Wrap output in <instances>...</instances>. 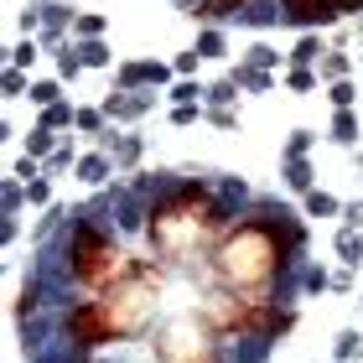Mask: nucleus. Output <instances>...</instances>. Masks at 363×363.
Listing matches in <instances>:
<instances>
[{"instance_id": "obj_1", "label": "nucleus", "mask_w": 363, "mask_h": 363, "mask_svg": "<svg viewBox=\"0 0 363 363\" xmlns=\"http://www.w3.org/2000/svg\"><path fill=\"white\" fill-rule=\"evenodd\" d=\"M301 255H306V223L296 213H286L280 203H270V197H259L213 244L208 270H213V286L275 296V280L286 270H296Z\"/></svg>"}, {"instance_id": "obj_2", "label": "nucleus", "mask_w": 363, "mask_h": 363, "mask_svg": "<svg viewBox=\"0 0 363 363\" xmlns=\"http://www.w3.org/2000/svg\"><path fill=\"white\" fill-rule=\"evenodd\" d=\"M234 197L218 192V182L208 177H182L172 187L151 192V208H145V239H151V255L167 259V265H197L203 255H213L228 228H234Z\"/></svg>"}, {"instance_id": "obj_3", "label": "nucleus", "mask_w": 363, "mask_h": 363, "mask_svg": "<svg viewBox=\"0 0 363 363\" xmlns=\"http://www.w3.org/2000/svg\"><path fill=\"white\" fill-rule=\"evenodd\" d=\"M135 265H140V255H125V244L114 239L109 223H99V218L73 208L68 228H62V270H68V280L78 291L104 296L114 286H125L135 275Z\"/></svg>"}, {"instance_id": "obj_4", "label": "nucleus", "mask_w": 363, "mask_h": 363, "mask_svg": "<svg viewBox=\"0 0 363 363\" xmlns=\"http://www.w3.org/2000/svg\"><path fill=\"white\" fill-rule=\"evenodd\" d=\"M197 311L208 317V327L223 342H255L259 353L275 337H286L296 327V306H286L280 296H255V291H228V286H208Z\"/></svg>"}, {"instance_id": "obj_5", "label": "nucleus", "mask_w": 363, "mask_h": 363, "mask_svg": "<svg viewBox=\"0 0 363 363\" xmlns=\"http://www.w3.org/2000/svg\"><path fill=\"white\" fill-rule=\"evenodd\" d=\"M161 286H167L161 265L140 255V265H135V275H130L125 286H114V291L99 296V306H104V327H109V342H130V337H145V333H151Z\"/></svg>"}, {"instance_id": "obj_6", "label": "nucleus", "mask_w": 363, "mask_h": 363, "mask_svg": "<svg viewBox=\"0 0 363 363\" xmlns=\"http://www.w3.org/2000/svg\"><path fill=\"white\" fill-rule=\"evenodd\" d=\"M228 348L203 311H177L151 333V363H223Z\"/></svg>"}, {"instance_id": "obj_7", "label": "nucleus", "mask_w": 363, "mask_h": 363, "mask_svg": "<svg viewBox=\"0 0 363 363\" xmlns=\"http://www.w3.org/2000/svg\"><path fill=\"white\" fill-rule=\"evenodd\" d=\"M255 0H187V11H192V21L197 26H213V21H239L244 11H250Z\"/></svg>"}, {"instance_id": "obj_8", "label": "nucleus", "mask_w": 363, "mask_h": 363, "mask_svg": "<svg viewBox=\"0 0 363 363\" xmlns=\"http://www.w3.org/2000/svg\"><path fill=\"white\" fill-rule=\"evenodd\" d=\"M145 109H151V94H120V89H114L109 104H104L109 120H140Z\"/></svg>"}, {"instance_id": "obj_9", "label": "nucleus", "mask_w": 363, "mask_h": 363, "mask_svg": "<svg viewBox=\"0 0 363 363\" xmlns=\"http://www.w3.org/2000/svg\"><path fill=\"white\" fill-rule=\"evenodd\" d=\"M114 172V156L109 151H89V156H78V182H104Z\"/></svg>"}, {"instance_id": "obj_10", "label": "nucleus", "mask_w": 363, "mask_h": 363, "mask_svg": "<svg viewBox=\"0 0 363 363\" xmlns=\"http://www.w3.org/2000/svg\"><path fill=\"white\" fill-rule=\"evenodd\" d=\"M239 94H244V89H239V78L228 73V78H218V84L208 89V109H234V104H239Z\"/></svg>"}, {"instance_id": "obj_11", "label": "nucleus", "mask_w": 363, "mask_h": 363, "mask_svg": "<svg viewBox=\"0 0 363 363\" xmlns=\"http://www.w3.org/2000/svg\"><path fill=\"white\" fill-rule=\"evenodd\" d=\"M109 156H114V167H120V172H130V167L140 161V140H135V135H120V140H109Z\"/></svg>"}, {"instance_id": "obj_12", "label": "nucleus", "mask_w": 363, "mask_h": 363, "mask_svg": "<svg viewBox=\"0 0 363 363\" xmlns=\"http://www.w3.org/2000/svg\"><path fill=\"white\" fill-rule=\"evenodd\" d=\"M37 125H42V130H52V135H57V130H68V125H78V109H68V104H47Z\"/></svg>"}, {"instance_id": "obj_13", "label": "nucleus", "mask_w": 363, "mask_h": 363, "mask_svg": "<svg viewBox=\"0 0 363 363\" xmlns=\"http://www.w3.org/2000/svg\"><path fill=\"white\" fill-rule=\"evenodd\" d=\"M286 187H291V192H311V161H306V156L286 161Z\"/></svg>"}, {"instance_id": "obj_14", "label": "nucleus", "mask_w": 363, "mask_h": 363, "mask_svg": "<svg viewBox=\"0 0 363 363\" xmlns=\"http://www.w3.org/2000/svg\"><path fill=\"white\" fill-rule=\"evenodd\" d=\"M317 57H322V37H301V42H296V52H291L286 62H291V68H311Z\"/></svg>"}, {"instance_id": "obj_15", "label": "nucleus", "mask_w": 363, "mask_h": 363, "mask_svg": "<svg viewBox=\"0 0 363 363\" xmlns=\"http://www.w3.org/2000/svg\"><path fill=\"white\" fill-rule=\"evenodd\" d=\"M306 213H311V218H333V213H342V208H337L333 192H317V187H311V192H306Z\"/></svg>"}, {"instance_id": "obj_16", "label": "nucleus", "mask_w": 363, "mask_h": 363, "mask_svg": "<svg viewBox=\"0 0 363 363\" xmlns=\"http://www.w3.org/2000/svg\"><path fill=\"white\" fill-rule=\"evenodd\" d=\"M57 94H62V78H42V84H31V104L37 109H47V104H57Z\"/></svg>"}, {"instance_id": "obj_17", "label": "nucleus", "mask_w": 363, "mask_h": 363, "mask_svg": "<svg viewBox=\"0 0 363 363\" xmlns=\"http://www.w3.org/2000/svg\"><path fill=\"white\" fill-rule=\"evenodd\" d=\"M234 78H239V89H250V94H265V89H270V73H265V68H250V62L234 68Z\"/></svg>"}, {"instance_id": "obj_18", "label": "nucleus", "mask_w": 363, "mask_h": 363, "mask_svg": "<svg viewBox=\"0 0 363 363\" xmlns=\"http://www.w3.org/2000/svg\"><path fill=\"white\" fill-rule=\"evenodd\" d=\"M192 52H203V57H223V31L218 26H203L197 31V47Z\"/></svg>"}, {"instance_id": "obj_19", "label": "nucleus", "mask_w": 363, "mask_h": 363, "mask_svg": "<svg viewBox=\"0 0 363 363\" xmlns=\"http://www.w3.org/2000/svg\"><path fill=\"white\" fill-rule=\"evenodd\" d=\"M52 140H57V135H52V130H42V125H37V130H31V135H26V156H31V161H42V156H52Z\"/></svg>"}, {"instance_id": "obj_20", "label": "nucleus", "mask_w": 363, "mask_h": 363, "mask_svg": "<svg viewBox=\"0 0 363 363\" xmlns=\"http://www.w3.org/2000/svg\"><path fill=\"white\" fill-rule=\"evenodd\" d=\"M78 57H84V68H109V52H104V42H99V37L78 42Z\"/></svg>"}, {"instance_id": "obj_21", "label": "nucleus", "mask_w": 363, "mask_h": 363, "mask_svg": "<svg viewBox=\"0 0 363 363\" xmlns=\"http://www.w3.org/2000/svg\"><path fill=\"white\" fill-rule=\"evenodd\" d=\"M333 140H342V145H353V140H358V120H353V109H337V120H333Z\"/></svg>"}, {"instance_id": "obj_22", "label": "nucleus", "mask_w": 363, "mask_h": 363, "mask_svg": "<svg viewBox=\"0 0 363 363\" xmlns=\"http://www.w3.org/2000/svg\"><path fill=\"white\" fill-rule=\"evenodd\" d=\"M73 31H78V42H89V37H104V16H94V11L73 16Z\"/></svg>"}, {"instance_id": "obj_23", "label": "nucleus", "mask_w": 363, "mask_h": 363, "mask_svg": "<svg viewBox=\"0 0 363 363\" xmlns=\"http://www.w3.org/2000/svg\"><path fill=\"white\" fill-rule=\"evenodd\" d=\"M348 68H353V62H348V52H327V57H322V78H327V84L348 78Z\"/></svg>"}, {"instance_id": "obj_24", "label": "nucleus", "mask_w": 363, "mask_h": 363, "mask_svg": "<svg viewBox=\"0 0 363 363\" xmlns=\"http://www.w3.org/2000/svg\"><path fill=\"white\" fill-rule=\"evenodd\" d=\"M342 363H353L358 353H363V333H353V327H348V333H337V348H333Z\"/></svg>"}, {"instance_id": "obj_25", "label": "nucleus", "mask_w": 363, "mask_h": 363, "mask_svg": "<svg viewBox=\"0 0 363 363\" xmlns=\"http://www.w3.org/2000/svg\"><path fill=\"white\" fill-rule=\"evenodd\" d=\"M244 62H250V68H265V73H270L275 62H280V52H275V47H265V42H255L250 52H244Z\"/></svg>"}, {"instance_id": "obj_26", "label": "nucleus", "mask_w": 363, "mask_h": 363, "mask_svg": "<svg viewBox=\"0 0 363 363\" xmlns=\"http://www.w3.org/2000/svg\"><path fill=\"white\" fill-rule=\"evenodd\" d=\"M311 145H317V135H311V130H291V140H286V161H296V156H306Z\"/></svg>"}, {"instance_id": "obj_27", "label": "nucleus", "mask_w": 363, "mask_h": 363, "mask_svg": "<svg viewBox=\"0 0 363 363\" xmlns=\"http://www.w3.org/2000/svg\"><path fill=\"white\" fill-rule=\"evenodd\" d=\"M327 99H333V109H353V84H348V78H337V84H327Z\"/></svg>"}, {"instance_id": "obj_28", "label": "nucleus", "mask_w": 363, "mask_h": 363, "mask_svg": "<svg viewBox=\"0 0 363 363\" xmlns=\"http://www.w3.org/2000/svg\"><path fill=\"white\" fill-rule=\"evenodd\" d=\"M172 99H177V104H197V99H208V94H203V84H197V78H182V84L172 89Z\"/></svg>"}, {"instance_id": "obj_29", "label": "nucleus", "mask_w": 363, "mask_h": 363, "mask_svg": "<svg viewBox=\"0 0 363 363\" xmlns=\"http://www.w3.org/2000/svg\"><path fill=\"white\" fill-rule=\"evenodd\" d=\"M337 255H342V259H348V265H358V259H363V239L353 234V228H348V234H342V239H337Z\"/></svg>"}, {"instance_id": "obj_30", "label": "nucleus", "mask_w": 363, "mask_h": 363, "mask_svg": "<svg viewBox=\"0 0 363 363\" xmlns=\"http://www.w3.org/2000/svg\"><path fill=\"white\" fill-rule=\"evenodd\" d=\"M78 68H84V57H78V47H68V52L57 57V78L68 84V78H78Z\"/></svg>"}, {"instance_id": "obj_31", "label": "nucleus", "mask_w": 363, "mask_h": 363, "mask_svg": "<svg viewBox=\"0 0 363 363\" xmlns=\"http://www.w3.org/2000/svg\"><path fill=\"white\" fill-rule=\"evenodd\" d=\"M31 62H37V42H21V47H16V52H11V68H31Z\"/></svg>"}, {"instance_id": "obj_32", "label": "nucleus", "mask_w": 363, "mask_h": 363, "mask_svg": "<svg viewBox=\"0 0 363 363\" xmlns=\"http://www.w3.org/2000/svg\"><path fill=\"white\" fill-rule=\"evenodd\" d=\"M104 120H109L104 109H78V130H89V135H94V130H104Z\"/></svg>"}, {"instance_id": "obj_33", "label": "nucleus", "mask_w": 363, "mask_h": 363, "mask_svg": "<svg viewBox=\"0 0 363 363\" xmlns=\"http://www.w3.org/2000/svg\"><path fill=\"white\" fill-rule=\"evenodd\" d=\"M172 68H177L182 78H197V68H203V52H182V57L172 62Z\"/></svg>"}, {"instance_id": "obj_34", "label": "nucleus", "mask_w": 363, "mask_h": 363, "mask_svg": "<svg viewBox=\"0 0 363 363\" xmlns=\"http://www.w3.org/2000/svg\"><path fill=\"white\" fill-rule=\"evenodd\" d=\"M286 84H291L296 94H306L311 84H317V73H311V68H291V73H286Z\"/></svg>"}, {"instance_id": "obj_35", "label": "nucleus", "mask_w": 363, "mask_h": 363, "mask_svg": "<svg viewBox=\"0 0 363 363\" xmlns=\"http://www.w3.org/2000/svg\"><path fill=\"white\" fill-rule=\"evenodd\" d=\"M47 197H52V182H47V177L26 182V203H47Z\"/></svg>"}, {"instance_id": "obj_36", "label": "nucleus", "mask_w": 363, "mask_h": 363, "mask_svg": "<svg viewBox=\"0 0 363 363\" xmlns=\"http://www.w3.org/2000/svg\"><path fill=\"white\" fill-rule=\"evenodd\" d=\"M6 94H31V84H26V73H21V68H11V73H6Z\"/></svg>"}, {"instance_id": "obj_37", "label": "nucleus", "mask_w": 363, "mask_h": 363, "mask_svg": "<svg viewBox=\"0 0 363 363\" xmlns=\"http://www.w3.org/2000/svg\"><path fill=\"white\" fill-rule=\"evenodd\" d=\"M47 167H52V172H62V167H73V151H68V145H57V151L47 156Z\"/></svg>"}, {"instance_id": "obj_38", "label": "nucleus", "mask_w": 363, "mask_h": 363, "mask_svg": "<svg viewBox=\"0 0 363 363\" xmlns=\"http://www.w3.org/2000/svg\"><path fill=\"white\" fill-rule=\"evenodd\" d=\"M197 114H203V109H197V104H177V109H172V120H177V125H192V120H197Z\"/></svg>"}, {"instance_id": "obj_39", "label": "nucleus", "mask_w": 363, "mask_h": 363, "mask_svg": "<svg viewBox=\"0 0 363 363\" xmlns=\"http://www.w3.org/2000/svg\"><path fill=\"white\" fill-rule=\"evenodd\" d=\"M208 120L223 125V130H234V109H208Z\"/></svg>"}, {"instance_id": "obj_40", "label": "nucleus", "mask_w": 363, "mask_h": 363, "mask_svg": "<svg viewBox=\"0 0 363 363\" xmlns=\"http://www.w3.org/2000/svg\"><path fill=\"white\" fill-rule=\"evenodd\" d=\"M342 218H348V228H358L363 223V203H348V208H342Z\"/></svg>"}, {"instance_id": "obj_41", "label": "nucleus", "mask_w": 363, "mask_h": 363, "mask_svg": "<svg viewBox=\"0 0 363 363\" xmlns=\"http://www.w3.org/2000/svg\"><path fill=\"white\" fill-rule=\"evenodd\" d=\"M16 177H21V182H37L42 172H37V161H21V167H16Z\"/></svg>"}, {"instance_id": "obj_42", "label": "nucleus", "mask_w": 363, "mask_h": 363, "mask_svg": "<svg viewBox=\"0 0 363 363\" xmlns=\"http://www.w3.org/2000/svg\"><path fill=\"white\" fill-rule=\"evenodd\" d=\"M333 6H337L342 16H348V11H363V0H333Z\"/></svg>"}]
</instances>
